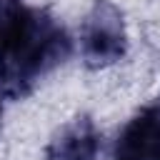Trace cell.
I'll return each mask as SVG.
<instances>
[{
	"mask_svg": "<svg viewBox=\"0 0 160 160\" xmlns=\"http://www.w3.org/2000/svg\"><path fill=\"white\" fill-rule=\"evenodd\" d=\"M112 160H160V98L125 125Z\"/></svg>",
	"mask_w": 160,
	"mask_h": 160,
	"instance_id": "3957f363",
	"label": "cell"
},
{
	"mask_svg": "<svg viewBox=\"0 0 160 160\" xmlns=\"http://www.w3.org/2000/svg\"><path fill=\"white\" fill-rule=\"evenodd\" d=\"M72 50L65 28L25 0H0V92L25 98L40 78L68 60Z\"/></svg>",
	"mask_w": 160,
	"mask_h": 160,
	"instance_id": "6da1fadb",
	"label": "cell"
},
{
	"mask_svg": "<svg viewBox=\"0 0 160 160\" xmlns=\"http://www.w3.org/2000/svg\"><path fill=\"white\" fill-rule=\"evenodd\" d=\"M0 112H2V108H0Z\"/></svg>",
	"mask_w": 160,
	"mask_h": 160,
	"instance_id": "5b68a950",
	"label": "cell"
},
{
	"mask_svg": "<svg viewBox=\"0 0 160 160\" xmlns=\"http://www.w3.org/2000/svg\"><path fill=\"white\" fill-rule=\"evenodd\" d=\"M80 48L90 68L112 65L125 55L128 35H125L122 12L110 0H95V5L90 8L88 18L82 20Z\"/></svg>",
	"mask_w": 160,
	"mask_h": 160,
	"instance_id": "7a4b0ae2",
	"label": "cell"
},
{
	"mask_svg": "<svg viewBox=\"0 0 160 160\" xmlns=\"http://www.w3.org/2000/svg\"><path fill=\"white\" fill-rule=\"evenodd\" d=\"M100 135L90 118H75L48 145V160H95Z\"/></svg>",
	"mask_w": 160,
	"mask_h": 160,
	"instance_id": "277c9868",
	"label": "cell"
}]
</instances>
